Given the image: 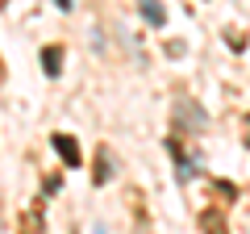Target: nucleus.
<instances>
[{
	"label": "nucleus",
	"instance_id": "obj_3",
	"mask_svg": "<svg viewBox=\"0 0 250 234\" xmlns=\"http://www.w3.org/2000/svg\"><path fill=\"white\" fill-rule=\"evenodd\" d=\"M142 13L154 21V25H163V21H167V13H163V4H159V0H142Z\"/></svg>",
	"mask_w": 250,
	"mask_h": 234
},
{
	"label": "nucleus",
	"instance_id": "obj_4",
	"mask_svg": "<svg viewBox=\"0 0 250 234\" xmlns=\"http://www.w3.org/2000/svg\"><path fill=\"white\" fill-rule=\"evenodd\" d=\"M96 180H100V184L108 180V151H100V167H96Z\"/></svg>",
	"mask_w": 250,
	"mask_h": 234
},
{
	"label": "nucleus",
	"instance_id": "obj_2",
	"mask_svg": "<svg viewBox=\"0 0 250 234\" xmlns=\"http://www.w3.org/2000/svg\"><path fill=\"white\" fill-rule=\"evenodd\" d=\"M62 50H59V46H46V50H42V67H46V75H59L62 71Z\"/></svg>",
	"mask_w": 250,
	"mask_h": 234
},
{
	"label": "nucleus",
	"instance_id": "obj_5",
	"mask_svg": "<svg viewBox=\"0 0 250 234\" xmlns=\"http://www.w3.org/2000/svg\"><path fill=\"white\" fill-rule=\"evenodd\" d=\"M96 234H104V230H96Z\"/></svg>",
	"mask_w": 250,
	"mask_h": 234
},
{
	"label": "nucleus",
	"instance_id": "obj_1",
	"mask_svg": "<svg viewBox=\"0 0 250 234\" xmlns=\"http://www.w3.org/2000/svg\"><path fill=\"white\" fill-rule=\"evenodd\" d=\"M50 142H54V151H59L62 159L71 163V167H80V151H75V142H71L67 134H50Z\"/></svg>",
	"mask_w": 250,
	"mask_h": 234
}]
</instances>
